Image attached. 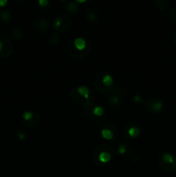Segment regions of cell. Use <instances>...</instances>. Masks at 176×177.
<instances>
[{
	"mask_svg": "<svg viewBox=\"0 0 176 177\" xmlns=\"http://www.w3.org/2000/svg\"><path fill=\"white\" fill-rule=\"evenodd\" d=\"M74 45H75L76 49L78 50H83L86 46V43L83 38L79 37V38H76L74 40Z\"/></svg>",
	"mask_w": 176,
	"mask_h": 177,
	"instance_id": "obj_1",
	"label": "cell"
},
{
	"mask_svg": "<svg viewBox=\"0 0 176 177\" xmlns=\"http://www.w3.org/2000/svg\"><path fill=\"white\" fill-rule=\"evenodd\" d=\"M77 91H78V93H79L80 95L84 96L86 100L89 98V89H88L86 86H79V87H78Z\"/></svg>",
	"mask_w": 176,
	"mask_h": 177,
	"instance_id": "obj_2",
	"label": "cell"
},
{
	"mask_svg": "<svg viewBox=\"0 0 176 177\" xmlns=\"http://www.w3.org/2000/svg\"><path fill=\"white\" fill-rule=\"evenodd\" d=\"M99 159L101 162L105 163V162H109L111 160V155L108 152H102L99 155Z\"/></svg>",
	"mask_w": 176,
	"mask_h": 177,
	"instance_id": "obj_3",
	"label": "cell"
},
{
	"mask_svg": "<svg viewBox=\"0 0 176 177\" xmlns=\"http://www.w3.org/2000/svg\"><path fill=\"white\" fill-rule=\"evenodd\" d=\"M102 137L106 139V140H111L112 139L113 137V132L111 130H108V129H104L102 130Z\"/></svg>",
	"mask_w": 176,
	"mask_h": 177,
	"instance_id": "obj_4",
	"label": "cell"
},
{
	"mask_svg": "<svg viewBox=\"0 0 176 177\" xmlns=\"http://www.w3.org/2000/svg\"><path fill=\"white\" fill-rule=\"evenodd\" d=\"M102 82H103V84H104L105 86H112V84H113V79H112V77L111 75H105L104 76V78H103Z\"/></svg>",
	"mask_w": 176,
	"mask_h": 177,
	"instance_id": "obj_5",
	"label": "cell"
},
{
	"mask_svg": "<svg viewBox=\"0 0 176 177\" xmlns=\"http://www.w3.org/2000/svg\"><path fill=\"white\" fill-rule=\"evenodd\" d=\"M163 161L166 162V163H171V164H174L175 163V159H174V156L169 154V153H167L163 155Z\"/></svg>",
	"mask_w": 176,
	"mask_h": 177,
	"instance_id": "obj_6",
	"label": "cell"
},
{
	"mask_svg": "<svg viewBox=\"0 0 176 177\" xmlns=\"http://www.w3.org/2000/svg\"><path fill=\"white\" fill-rule=\"evenodd\" d=\"M140 133V130L137 127H132L129 130V135L131 137H136Z\"/></svg>",
	"mask_w": 176,
	"mask_h": 177,
	"instance_id": "obj_7",
	"label": "cell"
},
{
	"mask_svg": "<svg viewBox=\"0 0 176 177\" xmlns=\"http://www.w3.org/2000/svg\"><path fill=\"white\" fill-rule=\"evenodd\" d=\"M162 106H163L162 102L159 101V102H155V103L152 104V109H153L154 111H160L161 110Z\"/></svg>",
	"mask_w": 176,
	"mask_h": 177,
	"instance_id": "obj_8",
	"label": "cell"
},
{
	"mask_svg": "<svg viewBox=\"0 0 176 177\" xmlns=\"http://www.w3.org/2000/svg\"><path fill=\"white\" fill-rule=\"evenodd\" d=\"M93 114L96 116H102L104 114V109L101 106H96L93 110Z\"/></svg>",
	"mask_w": 176,
	"mask_h": 177,
	"instance_id": "obj_9",
	"label": "cell"
},
{
	"mask_svg": "<svg viewBox=\"0 0 176 177\" xmlns=\"http://www.w3.org/2000/svg\"><path fill=\"white\" fill-rule=\"evenodd\" d=\"M24 120H30L32 118H33V114H32V112H30V111H26V112H24Z\"/></svg>",
	"mask_w": 176,
	"mask_h": 177,
	"instance_id": "obj_10",
	"label": "cell"
},
{
	"mask_svg": "<svg viewBox=\"0 0 176 177\" xmlns=\"http://www.w3.org/2000/svg\"><path fill=\"white\" fill-rule=\"evenodd\" d=\"M1 17H2V18H3V20L7 21V20H9V19H10V13H9L8 11H3V12H2V14H1Z\"/></svg>",
	"mask_w": 176,
	"mask_h": 177,
	"instance_id": "obj_11",
	"label": "cell"
},
{
	"mask_svg": "<svg viewBox=\"0 0 176 177\" xmlns=\"http://www.w3.org/2000/svg\"><path fill=\"white\" fill-rule=\"evenodd\" d=\"M77 9H78V6L74 4V3H73V2L70 3V4H69V6H68V10H69L70 11L75 12L76 10H77Z\"/></svg>",
	"mask_w": 176,
	"mask_h": 177,
	"instance_id": "obj_12",
	"label": "cell"
},
{
	"mask_svg": "<svg viewBox=\"0 0 176 177\" xmlns=\"http://www.w3.org/2000/svg\"><path fill=\"white\" fill-rule=\"evenodd\" d=\"M54 24H55V27H56V29H59V27L61 25V19L59 17V18H57L55 21H54Z\"/></svg>",
	"mask_w": 176,
	"mask_h": 177,
	"instance_id": "obj_13",
	"label": "cell"
},
{
	"mask_svg": "<svg viewBox=\"0 0 176 177\" xmlns=\"http://www.w3.org/2000/svg\"><path fill=\"white\" fill-rule=\"evenodd\" d=\"M39 4L42 5V6H47L49 4V1L48 0H40L39 2Z\"/></svg>",
	"mask_w": 176,
	"mask_h": 177,
	"instance_id": "obj_14",
	"label": "cell"
},
{
	"mask_svg": "<svg viewBox=\"0 0 176 177\" xmlns=\"http://www.w3.org/2000/svg\"><path fill=\"white\" fill-rule=\"evenodd\" d=\"M118 152H119L120 154H125L126 152L125 147L124 145H120L119 148H118Z\"/></svg>",
	"mask_w": 176,
	"mask_h": 177,
	"instance_id": "obj_15",
	"label": "cell"
},
{
	"mask_svg": "<svg viewBox=\"0 0 176 177\" xmlns=\"http://www.w3.org/2000/svg\"><path fill=\"white\" fill-rule=\"evenodd\" d=\"M134 101L136 102V103H141V102H142V99H141L140 96L136 95V96H135V98H134Z\"/></svg>",
	"mask_w": 176,
	"mask_h": 177,
	"instance_id": "obj_16",
	"label": "cell"
},
{
	"mask_svg": "<svg viewBox=\"0 0 176 177\" xmlns=\"http://www.w3.org/2000/svg\"><path fill=\"white\" fill-rule=\"evenodd\" d=\"M111 102L113 103V104H118V97H112L111 99Z\"/></svg>",
	"mask_w": 176,
	"mask_h": 177,
	"instance_id": "obj_17",
	"label": "cell"
},
{
	"mask_svg": "<svg viewBox=\"0 0 176 177\" xmlns=\"http://www.w3.org/2000/svg\"><path fill=\"white\" fill-rule=\"evenodd\" d=\"M7 3V0H0V6H4Z\"/></svg>",
	"mask_w": 176,
	"mask_h": 177,
	"instance_id": "obj_18",
	"label": "cell"
},
{
	"mask_svg": "<svg viewBox=\"0 0 176 177\" xmlns=\"http://www.w3.org/2000/svg\"><path fill=\"white\" fill-rule=\"evenodd\" d=\"M18 137H19V138L22 139V140L25 138V135H24V133H19V134H18Z\"/></svg>",
	"mask_w": 176,
	"mask_h": 177,
	"instance_id": "obj_19",
	"label": "cell"
},
{
	"mask_svg": "<svg viewBox=\"0 0 176 177\" xmlns=\"http://www.w3.org/2000/svg\"><path fill=\"white\" fill-rule=\"evenodd\" d=\"M2 49H3V43L0 42V51L2 50Z\"/></svg>",
	"mask_w": 176,
	"mask_h": 177,
	"instance_id": "obj_20",
	"label": "cell"
},
{
	"mask_svg": "<svg viewBox=\"0 0 176 177\" xmlns=\"http://www.w3.org/2000/svg\"><path fill=\"white\" fill-rule=\"evenodd\" d=\"M77 2H78V3H84L85 1H84V0H82V1H80V0H78Z\"/></svg>",
	"mask_w": 176,
	"mask_h": 177,
	"instance_id": "obj_21",
	"label": "cell"
}]
</instances>
